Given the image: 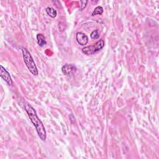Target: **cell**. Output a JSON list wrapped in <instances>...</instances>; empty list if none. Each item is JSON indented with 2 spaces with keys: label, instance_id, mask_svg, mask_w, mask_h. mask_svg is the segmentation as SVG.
I'll return each instance as SVG.
<instances>
[{
  "label": "cell",
  "instance_id": "obj_1",
  "mask_svg": "<svg viewBox=\"0 0 159 159\" xmlns=\"http://www.w3.org/2000/svg\"><path fill=\"white\" fill-rule=\"evenodd\" d=\"M24 108L30 119V121L35 127L39 137L42 141H45L47 138L45 129L43 123L38 117L36 111L29 103H26L24 105Z\"/></svg>",
  "mask_w": 159,
  "mask_h": 159
},
{
  "label": "cell",
  "instance_id": "obj_2",
  "mask_svg": "<svg viewBox=\"0 0 159 159\" xmlns=\"http://www.w3.org/2000/svg\"><path fill=\"white\" fill-rule=\"evenodd\" d=\"M21 50H22V52L24 61L26 66L27 67V68L29 69L30 72L33 75L37 76L39 74L38 70H37V68L35 65L34 60L31 54L30 53L29 51L24 47H22Z\"/></svg>",
  "mask_w": 159,
  "mask_h": 159
},
{
  "label": "cell",
  "instance_id": "obj_3",
  "mask_svg": "<svg viewBox=\"0 0 159 159\" xmlns=\"http://www.w3.org/2000/svg\"><path fill=\"white\" fill-rule=\"evenodd\" d=\"M104 41L102 39H100L99 40L96 42L95 43L83 48L81 51L85 55H89L99 52L104 47Z\"/></svg>",
  "mask_w": 159,
  "mask_h": 159
},
{
  "label": "cell",
  "instance_id": "obj_4",
  "mask_svg": "<svg viewBox=\"0 0 159 159\" xmlns=\"http://www.w3.org/2000/svg\"><path fill=\"white\" fill-rule=\"evenodd\" d=\"M0 76L7 83L8 85H12L13 82L9 73L2 65H0Z\"/></svg>",
  "mask_w": 159,
  "mask_h": 159
},
{
  "label": "cell",
  "instance_id": "obj_5",
  "mask_svg": "<svg viewBox=\"0 0 159 159\" xmlns=\"http://www.w3.org/2000/svg\"><path fill=\"white\" fill-rule=\"evenodd\" d=\"M76 68L73 64H65L61 67V71L66 76L70 75L76 72Z\"/></svg>",
  "mask_w": 159,
  "mask_h": 159
},
{
  "label": "cell",
  "instance_id": "obj_6",
  "mask_svg": "<svg viewBox=\"0 0 159 159\" xmlns=\"http://www.w3.org/2000/svg\"><path fill=\"white\" fill-rule=\"evenodd\" d=\"M76 40L80 45L84 46L88 42V37L85 34L78 32L76 34Z\"/></svg>",
  "mask_w": 159,
  "mask_h": 159
},
{
  "label": "cell",
  "instance_id": "obj_7",
  "mask_svg": "<svg viewBox=\"0 0 159 159\" xmlns=\"http://www.w3.org/2000/svg\"><path fill=\"white\" fill-rule=\"evenodd\" d=\"M37 43L40 47H43L45 44H46L45 38L44 35L42 34H38L37 35Z\"/></svg>",
  "mask_w": 159,
  "mask_h": 159
},
{
  "label": "cell",
  "instance_id": "obj_8",
  "mask_svg": "<svg viewBox=\"0 0 159 159\" xmlns=\"http://www.w3.org/2000/svg\"><path fill=\"white\" fill-rule=\"evenodd\" d=\"M45 11L47 13V14L52 18H54L57 16V11L51 7H47L45 9Z\"/></svg>",
  "mask_w": 159,
  "mask_h": 159
},
{
  "label": "cell",
  "instance_id": "obj_9",
  "mask_svg": "<svg viewBox=\"0 0 159 159\" xmlns=\"http://www.w3.org/2000/svg\"><path fill=\"white\" fill-rule=\"evenodd\" d=\"M102 13H103V8H102L101 6H97V7L94 9V11H93L91 15H92L93 16H95V15H97V14L101 15Z\"/></svg>",
  "mask_w": 159,
  "mask_h": 159
},
{
  "label": "cell",
  "instance_id": "obj_10",
  "mask_svg": "<svg viewBox=\"0 0 159 159\" xmlns=\"http://www.w3.org/2000/svg\"><path fill=\"white\" fill-rule=\"evenodd\" d=\"M90 37L92 39H98L99 37V30L98 29L93 30L91 34H90Z\"/></svg>",
  "mask_w": 159,
  "mask_h": 159
},
{
  "label": "cell",
  "instance_id": "obj_11",
  "mask_svg": "<svg viewBox=\"0 0 159 159\" xmlns=\"http://www.w3.org/2000/svg\"><path fill=\"white\" fill-rule=\"evenodd\" d=\"M87 2H88V1H80V3L81 4L80 6V10L81 11H82V10H83L84 8H85V7H86V4H87Z\"/></svg>",
  "mask_w": 159,
  "mask_h": 159
}]
</instances>
